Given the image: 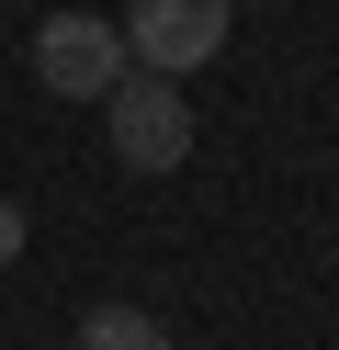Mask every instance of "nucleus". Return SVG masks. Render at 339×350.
Listing matches in <instances>:
<instances>
[{"label":"nucleus","mask_w":339,"mask_h":350,"mask_svg":"<svg viewBox=\"0 0 339 350\" xmlns=\"http://www.w3.org/2000/svg\"><path fill=\"white\" fill-rule=\"evenodd\" d=\"M102 124H113V159H125L136 181H158V170L192 159V102H181L170 79H147V68H125L102 91Z\"/></svg>","instance_id":"f257e3e1"},{"label":"nucleus","mask_w":339,"mask_h":350,"mask_svg":"<svg viewBox=\"0 0 339 350\" xmlns=\"http://www.w3.org/2000/svg\"><path fill=\"white\" fill-rule=\"evenodd\" d=\"M113 34H125V68H147V79H192L203 57H226V0H136Z\"/></svg>","instance_id":"f03ea898"},{"label":"nucleus","mask_w":339,"mask_h":350,"mask_svg":"<svg viewBox=\"0 0 339 350\" xmlns=\"http://www.w3.org/2000/svg\"><path fill=\"white\" fill-rule=\"evenodd\" d=\"M34 79L57 102H102L113 79H125V34H113L102 12H57V23L34 34Z\"/></svg>","instance_id":"7ed1b4c3"},{"label":"nucleus","mask_w":339,"mask_h":350,"mask_svg":"<svg viewBox=\"0 0 339 350\" xmlns=\"http://www.w3.org/2000/svg\"><path fill=\"white\" fill-rule=\"evenodd\" d=\"M79 350H170V327H158L147 305H90V317H79Z\"/></svg>","instance_id":"20e7f679"},{"label":"nucleus","mask_w":339,"mask_h":350,"mask_svg":"<svg viewBox=\"0 0 339 350\" xmlns=\"http://www.w3.org/2000/svg\"><path fill=\"white\" fill-rule=\"evenodd\" d=\"M12 260H23V204L0 192V271H12Z\"/></svg>","instance_id":"39448f33"}]
</instances>
